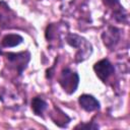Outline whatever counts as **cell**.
I'll return each instance as SVG.
<instances>
[{
	"instance_id": "52a82bcc",
	"label": "cell",
	"mask_w": 130,
	"mask_h": 130,
	"mask_svg": "<svg viewBox=\"0 0 130 130\" xmlns=\"http://www.w3.org/2000/svg\"><path fill=\"white\" fill-rule=\"evenodd\" d=\"M23 41L22 37L17 35V34H9L6 35L3 39H2V46L6 47V48H11V47H16L19 44H21Z\"/></svg>"
},
{
	"instance_id": "9c48e42d",
	"label": "cell",
	"mask_w": 130,
	"mask_h": 130,
	"mask_svg": "<svg viewBox=\"0 0 130 130\" xmlns=\"http://www.w3.org/2000/svg\"><path fill=\"white\" fill-rule=\"evenodd\" d=\"M75 128L76 129H78V128H81V129H98L99 125L91 122V123H88V124H79Z\"/></svg>"
},
{
	"instance_id": "5b68a950",
	"label": "cell",
	"mask_w": 130,
	"mask_h": 130,
	"mask_svg": "<svg viewBox=\"0 0 130 130\" xmlns=\"http://www.w3.org/2000/svg\"><path fill=\"white\" fill-rule=\"evenodd\" d=\"M102 39H103V42H104L105 46H107L109 48H112V47H114L119 42V39H120V30L117 27L110 26V27H108L103 32Z\"/></svg>"
},
{
	"instance_id": "30bf717a",
	"label": "cell",
	"mask_w": 130,
	"mask_h": 130,
	"mask_svg": "<svg viewBox=\"0 0 130 130\" xmlns=\"http://www.w3.org/2000/svg\"><path fill=\"white\" fill-rule=\"evenodd\" d=\"M103 2L107 6H115L116 4H119V0H103Z\"/></svg>"
},
{
	"instance_id": "8fae6325",
	"label": "cell",
	"mask_w": 130,
	"mask_h": 130,
	"mask_svg": "<svg viewBox=\"0 0 130 130\" xmlns=\"http://www.w3.org/2000/svg\"><path fill=\"white\" fill-rule=\"evenodd\" d=\"M0 54H1V49H0Z\"/></svg>"
},
{
	"instance_id": "3957f363",
	"label": "cell",
	"mask_w": 130,
	"mask_h": 130,
	"mask_svg": "<svg viewBox=\"0 0 130 130\" xmlns=\"http://www.w3.org/2000/svg\"><path fill=\"white\" fill-rule=\"evenodd\" d=\"M7 59L10 63L15 65L19 74L22 73L23 69H25L26 64L29 61V53L28 52H21V53H7Z\"/></svg>"
},
{
	"instance_id": "ba28073f",
	"label": "cell",
	"mask_w": 130,
	"mask_h": 130,
	"mask_svg": "<svg viewBox=\"0 0 130 130\" xmlns=\"http://www.w3.org/2000/svg\"><path fill=\"white\" fill-rule=\"evenodd\" d=\"M48 108V104L40 96H36L31 101V109L37 116H43L44 111Z\"/></svg>"
},
{
	"instance_id": "6da1fadb",
	"label": "cell",
	"mask_w": 130,
	"mask_h": 130,
	"mask_svg": "<svg viewBox=\"0 0 130 130\" xmlns=\"http://www.w3.org/2000/svg\"><path fill=\"white\" fill-rule=\"evenodd\" d=\"M59 83L62 86V88L64 89V91L71 94L76 90V88L78 86L79 76L76 72L72 71L71 69L65 68L61 72V75L59 78Z\"/></svg>"
},
{
	"instance_id": "8992f818",
	"label": "cell",
	"mask_w": 130,
	"mask_h": 130,
	"mask_svg": "<svg viewBox=\"0 0 130 130\" xmlns=\"http://www.w3.org/2000/svg\"><path fill=\"white\" fill-rule=\"evenodd\" d=\"M80 107L86 112H92L100 109V102L91 94H82L78 99Z\"/></svg>"
},
{
	"instance_id": "7a4b0ae2",
	"label": "cell",
	"mask_w": 130,
	"mask_h": 130,
	"mask_svg": "<svg viewBox=\"0 0 130 130\" xmlns=\"http://www.w3.org/2000/svg\"><path fill=\"white\" fill-rule=\"evenodd\" d=\"M93 70H94L96 76L103 82H106L108 80V78L111 75H113L115 72L114 66L108 59H102L99 62H96L93 65Z\"/></svg>"
},
{
	"instance_id": "277c9868",
	"label": "cell",
	"mask_w": 130,
	"mask_h": 130,
	"mask_svg": "<svg viewBox=\"0 0 130 130\" xmlns=\"http://www.w3.org/2000/svg\"><path fill=\"white\" fill-rule=\"evenodd\" d=\"M66 42L73 48H77L78 52L76 54V57L78 58L79 54H80V48H82L85 52H87L88 54L91 53V45L82 37L75 35V34H69L66 37Z\"/></svg>"
}]
</instances>
